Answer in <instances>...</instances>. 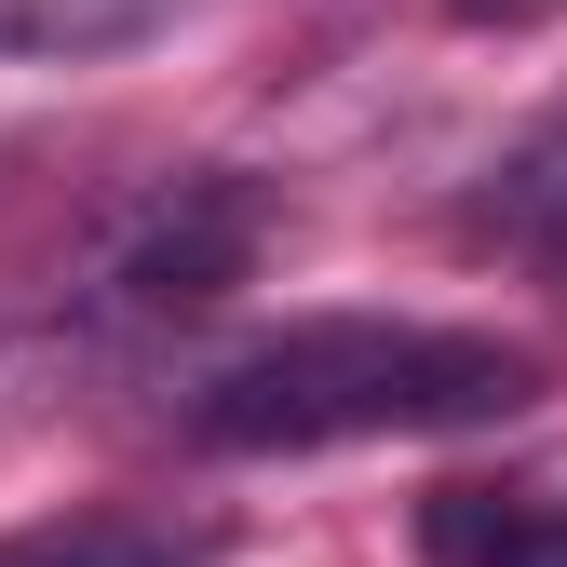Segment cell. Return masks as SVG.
<instances>
[{"instance_id": "1", "label": "cell", "mask_w": 567, "mask_h": 567, "mask_svg": "<svg viewBox=\"0 0 567 567\" xmlns=\"http://www.w3.org/2000/svg\"><path fill=\"white\" fill-rule=\"evenodd\" d=\"M540 392V351L486 324H392V311H311L244 338L189 392V446L217 460H311V446H379V433H486Z\"/></svg>"}, {"instance_id": "2", "label": "cell", "mask_w": 567, "mask_h": 567, "mask_svg": "<svg viewBox=\"0 0 567 567\" xmlns=\"http://www.w3.org/2000/svg\"><path fill=\"white\" fill-rule=\"evenodd\" d=\"M257 244H270V189L257 176H176L109 284H122V311H203V298H230L257 270Z\"/></svg>"}, {"instance_id": "3", "label": "cell", "mask_w": 567, "mask_h": 567, "mask_svg": "<svg viewBox=\"0 0 567 567\" xmlns=\"http://www.w3.org/2000/svg\"><path fill=\"white\" fill-rule=\"evenodd\" d=\"M419 567H567V446L419 501Z\"/></svg>"}, {"instance_id": "4", "label": "cell", "mask_w": 567, "mask_h": 567, "mask_svg": "<svg viewBox=\"0 0 567 567\" xmlns=\"http://www.w3.org/2000/svg\"><path fill=\"white\" fill-rule=\"evenodd\" d=\"M230 527L217 514H163V501H82L0 540V567H217Z\"/></svg>"}, {"instance_id": "5", "label": "cell", "mask_w": 567, "mask_h": 567, "mask_svg": "<svg viewBox=\"0 0 567 567\" xmlns=\"http://www.w3.org/2000/svg\"><path fill=\"white\" fill-rule=\"evenodd\" d=\"M176 0H0V54L14 68H82V54H135L163 41Z\"/></svg>"}, {"instance_id": "6", "label": "cell", "mask_w": 567, "mask_h": 567, "mask_svg": "<svg viewBox=\"0 0 567 567\" xmlns=\"http://www.w3.org/2000/svg\"><path fill=\"white\" fill-rule=\"evenodd\" d=\"M473 230H501V244H540L554 270H567V122H540L527 150L486 176V203H473Z\"/></svg>"}, {"instance_id": "7", "label": "cell", "mask_w": 567, "mask_h": 567, "mask_svg": "<svg viewBox=\"0 0 567 567\" xmlns=\"http://www.w3.org/2000/svg\"><path fill=\"white\" fill-rule=\"evenodd\" d=\"M446 14H460V28H554L567 0H446Z\"/></svg>"}]
</instances>
